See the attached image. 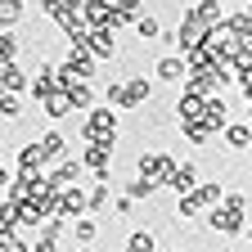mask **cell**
<instances>
[{"label": "cell", "mask_w": 252, "mask_h": 252, "mask_svg": "<svg viewBox=\"0 0 252 252\" xmlns=\"http://www.w3.org/2000/svg\"><path fill=\"white\" fill-rule=\"evenodd\" d=\"M243 212H248V198L239 194V189H225V203L207 212V225H212L216 234L234 239V234H243V230H248V225H243Z\"/></svg>", "instance_id": "6da1fadb"}, {"label": "cell", "mask_w": 252, "mask_h": 252, "mask_svg": "<svg viewBox=\"0 0 252 252\" xmlns=\"http://www.w3.org/2000/svg\"><path fill=\"white\" fill-rule=\"evenodd\" d=\"M117 113L113 108H90L86 117H81V140L86 144H108L113 149V140H117Z\"/></svg>", "instance_id": "7a4b0ae2"}, {"label": "cell", "mask_w": 252, "mask_h": 252, "mask_svg": "<svg viewBox=\"0 0 252 252\" xmlns=\"http://www.w3.org/2000/svg\"><path fill=\"white\" fill-rule=\"evenodd\" d=\"M176 171H180V162H176L167 149H149V153H140V162H135V176H144L153 185H171Z\"/></svg>", "instance_id": "3957f363"}, {"label": "cell", "mask_w": 252, "mask_h": 252, "mask_svg": "<svg viewBox=\"0 0 252 252\" xmlns=\"http://www.w3.org/2000/svg\"><path fill=\"white\" fill-rule=\"evenodd\" d=\"M77 158L86 171H94V180H113V149L108 144H86Z\"/></svg>", "instance_id": "277c9868"}, {"label": "cell", "mask_w": 252, "mask_h": 252, "mask_svg": "<svg viewBox=\"0 0 252 252\" xmlns=\"http://www.w3.org/2000/svg\"><path fill=\"white\" fill-rule=\"evenodd\" d=\"M63 81H59V63H36V72H32V94H36V104H45L50 94H59Z\"/></svg>", "instance_id": "5b68a950"}, {"label": "cell", "mask_w": 252, "mask_h": 252, "mask_svg": "<svg viewBox=\"0 0 252 252\" xmlns=\"http://www.w3.org/2000/svg\"><path fill=\"white\" fill-rule=\"evenodd\" d=\"M176 45H180V54H189V50H198V45H207V27L185 9V18H180V27H176V36H171Z\"/></svg>", "instance_id": "8992f818"}, {"label": "cell", "mask_w": 252, "mask_h": 252, "mask_svg": "<svg viewBox=\"0 0 252 252\" xmlns=\"http://www.w3.org/2000/svg\"><path fill=\"white\" fill-rule=\"evenodd\" d=\"M153 99V81L144 72H131V77H122V108H140Z\"/></svg>", "instance_id": "52a82bcc"}, {"label": "cell", "mask_w": 252, "mask_h": 252, "mask_svg": "<svg viewBox=\"0 0 252 252\" xmlns=\"http://www.w3.org/2000/svg\"><path fill=\"white\" fill-rule=\"evenodd\" d=\"M153 77L158 81H167V86H185L189 81V63H185V54L176 50V54H162L153 63Z\"/></svg>", "instance_id": "ba28073f"}, {"label": "cell", "mask_w": 252, "mask_h": 252, "mask_svg": "<svg viewBox=\"0 0 252 252\" xmlns=\"http://www.w3.org/2000/svg\"><path fill=\"white\" fill-rule=\"evenodd\" d=\"M63 68H72L81 81H90L94 72H99V59H94L86 45H68V54H63Z\"/></svg>", "instance_id": "9c48e42d"}, {"label": "cell", "mask_w": 252, "mask_h": 252, "mask_svg": "<svg viewBox=\"0 0 252 252\" xmlns=\"http://www.w3.org/2000/svg\"><path fill=\"white\" fill-rule=\"evenodd\" d=\"M189 14H194L207 32H216V27H225V9H220V0H194V5H189Z\"/></svg>", "instance_id": "30bf717a"}, {"label": "cell", "mask_w": 252, "mask_h": 252, "mask_svg": "<svg viewBox=\"0 0 252 252\" xmlns=\"http://www.w3.org/2000/svg\"><path fill=\"white\" fill-rule=\"evenodd\" d=\"M45 167L50 162H45V153H41V140H32V144L18 149V171H27V176H50Z\"/></svg>", "instance_id": "8fae6325"}, {"label": "cell", "mask_w": 252, "mask_h": 252, "mask_svg": "<svg viewBox=\"0 0 252 252\" xmlns=\"http://www.w3.org/2000/svg\"><path fill=\"white\" fill-rule=\"evenodd\" d=\"M81 45H86L94 59H99V63H104V59H117V41H113V32H108V27H94Z\"/></svg>", "instance_id": "7c38bea8"}, {"label": "cell", "mask_w": 252, "mask_h": 252, "mask_svg": "<svg viewBox=\"0 0 252 252\" xmlns=\"http://www.w3.org/2000/svg\"><path fill=\"white\" fill-rule=\"evenodd\" d=\"M0 90H9V94L32 90V77L23 72V63H0Z\"/></svg>", "instance_id": "4fadbf2b"}, {"label": "cell", "mask_w": 252, "mask_h": 252, "mask_svg": "<svg viewBox=\"0 0 252 252\" xmlns=\"http://www.w3.org/2000/svg\"><path fill=\"white\" fill-rule=\"evenodd\" d=\"M77 180H81V158H68V162H59L50 171V185L59 189V194H63V189H77Z\"/></svg>", "instance_id": "5bb4252c"}, {"label": "cell", "mask_w": 252, "mask_h": 252, "mask_svg": "<svg viewBox=\"0 0 252 252\" xmlns=\"http://www.w3.org/2000/svg\"><path fill=\"white\" fill-rule=\"evenodd\" d=\"M81 220V216H90V194L77 185V189H63V220Z\"/></svg>", "instance_id": "9a60e30c"}, {"label": "cell", "mask_w": 252, "mask_h": 252, "mask_svg": "<svg viewBox=\"0 0 252 252\" xmlns=\"http://www.w3.org/2000/svg\"><path fill=\"white\" fill-rule=\"evenodd\" d=\"M41 153H45V162H68V140H63V131H45L41 135Z\"/></svg>", "instance_id": "2e32d148"}, {"label": "cell", "mask_w": 252, "mask_h": 252, "mask_svg": "<svg viewBox=\"0 0 252 252\" xmlns=\"http://www.w3.org/2000/svg\"><path fill=\"white\" fill-rule=\"evenodd\" d=\"M203 108H207V99H203V94H194V90H180V99H176V117H180V122H194V117H203Z\"/></svg>", "instance_id": "e0dca14e"}, {"label": "cell", "mask_w": 252, "mask_h": 252, "mask_svg": "<svg viewBox=\"0 0 252 252\" xmlns=\"http://www.w3.org/2000/svg\"><path fill=\"white\" fill-rule=\"evenodd\" d=\"M41 113H45L50 122H63V117H72V113H77V104L68 99V90H59V94H50V99L41 104Z\"/></svg>", "instance_id": "ac0fdd59"}, {"label": "cell", "mask_w": 252, "mask_h": 252, "mask_svg": "<svg viewBox=\"0 0 252 252\" xmlns=\"http://www.w3.org/2000/svg\"><path fill=\"white\" fill-rule=\"evenodd\" d=\"M180 135H185L189 144H207V140L216 135V126H212L207 117H194V122H180Z\"/></svg>", "instance_id": "d6986e66"}, {"label": "cell", "mask_w": 252, "mask_h": 252, "mask_svg": "<svg viewBox=\"0 0 252 252\" xmlns=\"http://www.w3.org/2000/svg\"><path fill=\"white\" fill-rule=\"evenodd\" d=\"M171 189H176V198H185V194H194V189H203V180H198V167H194V162H185V167L176 171Z\"/></svg>", "instance_id": "ffe728a7"}, {"label": "cell", "mask_w": 252, "mask_h": 252, "mask_svg": "<svg viewBox=\"0 0 252 252\" xmlns=\"http://www.w3.org/2000/svg\"><path fill=\"white\" fill-rule=\"evenodd\" d=\"M23 14H27L23 0H0V32H14L23 23Z\"/></svg>", "instance_id": "44dd1931"}, {"label": "cell", "mask_w": 252, "mask_h": 252, "mask_svg": "<svg viewBox=\"0 0 252 252\" xmlns=\"http://www.w3.org/2000/svg\"><path fill=\"white\" fill-rule=\"evenodd\" d=\"M122 252H158V234H153V230H131Z\"/></svg>", "instance_id": "7402d4cb"}, {"label": "cell", "mask_w": 252, "mask_h": 252, "mask_svg": "<svg viewBox=\"0 0 252 252\" xmlns=\"http://www.w3.org/2000/svg\"><path fill=\"white\" fill-rule=\"evenodd\" d=\"M220 135H225L230 149H252V126H243V122H230Z\"/></svg>", "instance_id": "603a6c76"}, {"label": "cell", "mask_w": 252, "mask_h": 252, "mask_svg": "<svg viewBox=\"0 0 252 252\" xmlns=\"http://www.w3.org/2000/svg\"><path fill=\"white\" fill-rule=\"evenodd\" d=\"M68 99L77 104V113H90V108H94V86H90V81H77V86H68Z\"/></svg>", "instance_id": "cb8c5ba5"}, {"label": "cell", "mask_w": 252, "mask_h": 252, "mask_svg": "<svg viewBox=\"0 0 252 252\" xmlns=\"http://www.w3.org/2000/svg\"><path fill=\"white\" fill-rule=\"evenodd\" d=\"M86 194H90V216H94V212H104V207H108V198H113V180H94Z\"/></svg>", "instance_id": "d4e9b609"}, {"label": "cell", "mask_w": 252, "mask_h": 252, "mask_svg": "<svg viewBox=\"0 0 252 252\" xmlns=\"http://www.w3.org/2000/svg\"><path fill=\"white\" fill-rule=\"evenodd\" d=\"M45 225H50V220L41 216L36 203H23V207H18V230H45Z\"/></svg>", "instance_id": "484cf974"}, {"label": "cell", "mask_w": 252, "mask_h": 252, "mask_svg": "<svg viewBox=\"0 0 252 252\" xmlns=\"http://www.w3.org/2000/svg\"><path fill=\"white\" fill-rule=\"evenodd\" d=\"M94 234H99V220H94V216H81V220H72V239H77L81 248H90V243H94Z\"/></svg>", "instance_id": "4316f807"}, {"label": "cell", "mask_w": 252, "mask_h": 252, "mask_svg": "<svg viewBox=\"0 0 252 252\" xmlns=\"http://www.w3.org/2000/svg\"><path fill=\"white\" fill-rule=\"evenodd\" d=\"M14 234H18V207L14 203H0V243L14 239Z\"/></svg>", "instance_id": "83f0119b"}, {"label": "cell", "mask_w": 252, "mask_h": 252, "mask_svg": "<svg viewBox=\"0 0 252 252\" xmlns=\"http://www.w3.org/2000/svg\"><path fill=\"white\" fill-rule=\"evenodd\" d=\"M203 117H207V122L216 126V131H225V126H230V108H225V99H207Z\"/></svg>", "instance_id": "f1b7e54d"}, {"label": "cell", "mask_w": 252, "mask_h": 252, "mask_svg": "<svg viewBox=\"0 0 252 252\" xmlns=\"http://www.w3.org/2000/svg\"><path fill=\"white\" fill-rule=\"evenodd\" d=\"M198 212H207V203H203V194L194 189V194H185V198H176V216H198Z\"/></svg>", "instance_id": "f546056e"}, {"label": "cell", "mask_w": 252, "mask_h": 252, "mask_svg": "<svg viewBox=\"0 0 252 252\" xmlns=\"http://www.w3.org/2000/svg\"><path fill=\"white\" fill-rule=\"evenodd\" d=\"M18 50H23L18 32H0V63H18Z\"/></svg>", "instance_id": "4dcf8cb0"}, {"label": "cell", "mask_w": 252, "mask_h": 252, "mask_svg": "<svg viewBox=\"0 0 252 252\" xmlns=\"http://www.w3.org/2000/svg\"><path fill=\"white\" fill-rule=\"evenodd\" d=\"M135 36H140V41H158V36H162V23H158V14H144V18L135 23Z\"/></svg>", "instance_id": "1f68e13d"}, {"label": "cell", "mask_w": 252, "mask_h": 252, "mask_svg": "<svg viewBox=\"0 0 252 252\" xmlns=\"http://www.w3.org/2000/svg\"><path fill=\"white\" fill-rule=\"evenodd\" d=\"M23 113V104H18V94H9V90H0V122H14Z\"/></svg>", "instance_id": "d6a6232c"}, {"label": "cell", "mask_w": 252, "mask_h": 252, "mask_svg": "<svg viewBox=\"0 0 252 252\" xmlns=\"http://www.w3.org/2000/svg\"><path fill=\"white\" fill-rule=\"evenodd\" d=\"M126 194H131V198H153V194H158V185L144 180V176H135L131 185H126Z\"/></svg>", "instance_id": "836d02e7"}, {"label": "cell", "mask_w": 252, "mask_h": 252, "mask_svg": "<svg viewBox=\"0 0 252 252\" xmlns=\"http://www.w3.org/2000/svg\"><path fill=\"white\" fill-rule=\"evenodd\" d=\"M104 99H108V108H122V77H113L104 86Z\"/></svg>", "instance_id": "e575fe53"}, {"label": "cell", "mask_w": 252, "mask_h": 252, "mask_svg": "<svg viewBox=\"0 0 252 252\" xmlns=\"http://www.w3.org/2000/svg\"><path fill=\"white\" fill-rule=\"evenodd\" d=\"M0 252H32V243H27L23 234H14V239H5V243H0Z\"/></svg>", "instance_id": "d590c367"}, {"label": "cell", "mask_w": 252, "mask_h": 252, "mask_svg": "<svg viewBox=\"0 0 252 252\" xmlns=\"http://www.w3.org/2000/svg\"><path fill=\"white\" fill-rule=\"evenodd\" d=\"M113 207H117V216H131V212H135V198H131V194H122Z\"/></svg>", "instance_id": "8d00e7d4"}, {"label": "cell", "mask_w": 252, "mask_h": 252, "mask_svg": "<svg viewBox=\"0 0 252 252\" xmlns=\"http://www.w3.org/2000/svg\"><path fill=\"white\" fill-rule=\"evenodd\" d=\"M9 185H14V171H9V167H0V194H5Z\"/></svg>", "instance_id": "74e56055"}, {"label": "cell", "mask_w": 252, "mask_h": 252, "mask_svg": "<svg viewBox=\"0 0 252 252\" xmlns=\"http://www.w3.org/2000/svg\"><path fill=\"white\" fill-rule=\"evenodd\" d=\"M243 239H248V243H252V225H248V230H243Z\"/></svg>", "instance_id": "f35d334b"}, {"label": "cell", "mask_w": 252, "mask_h": 252, "mask_svg": "<svg viewBox=\"0 0 252 252\" xmlns=\"http://www.w3.org/2000/svg\"><path fill=\"white\" fill-rule=\"evenodd\" d=\"M248 126H252V104H248Z\"/></svg>", "instance_id": "ab89813d"}, {"label": "cell", "mask_w": 252, "mask_h": 252, "mask_svg": "<svg viewBox=\"0 0 252 252\" xmlns=\"http://www.w3.org/2000/svg\"><path fill=\"white\" fill-rule=\"evenodd\" d=\"M77 252H94V248H77Z\"/></svg>", "instance_id": "60d3db41"}, {"label": "cell", "mask_w": 252, "mask_h": 252, "mask_svg": "<svg viewBox=\"0 0 252 252\" xmlns=\"http://www.w3.org/2000/svg\"><path fill=\"white\" fill-rule=\"evenodd\" d=\"M248 14H252V0H248Z\"/></svg>", "instance_id": "b9f144b4"}, {"label": "cell", "mask_w": 252, "mask_h": 252, "mask_svg": "<svg viewBox=\"0 0 252 252\" xmlns=\"http://www.w3.org/2000/svg\"><path fill=\"white\" fill-rule=\"evenodd\" d=\"M108 5H117V0H108Z\"/></svg>", "instance_id": "7bdbcfd3"}]
</instances>
